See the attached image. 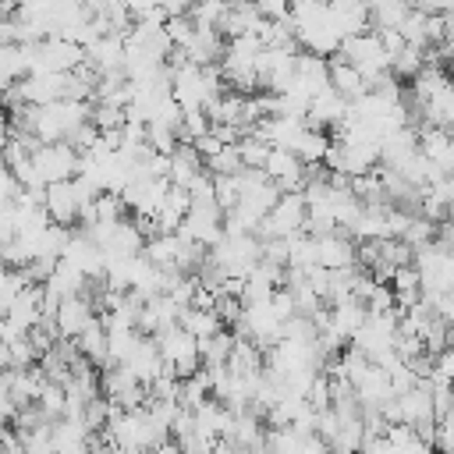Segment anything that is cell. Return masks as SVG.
<instances>
[{"mask_svg": "<svg viewBox=\"0 0 454 454\" xmlns=\"http://www.w3.org/2000/svg\"><path fill=\"white\" fill-rule=\"evenodd\" d=\"M305 216H309V202L305 195H280V202L270 209V216L262 220V234L270 238H294L305 234Z\"/></svg>", "mask_w": 454, "mask_h": 454, "instance_id": "cell-2", "label": "cell"}, {"mask_svg": "<svg viewBox=\"0 0 454 454\" xmlns=\"http://www.w3.org/2000/svg\"><path fill=\"white\" fill-rule=\"evenodd\" d=\"M153 454H181V447H177V440H167V443H160Z\"/></svg>", "mask_w": 454, "mask_h": 454, "instance_id": "cell-14", "label": "cell"}, {"mask_svg": "<svg viewBox=\"0 0 454 454\" xmlns=\"http://www.w3.org/2000/svg\"><path fill=\"white\" fill-rule=\"evenodd\" d=\"M25 287H32L28 273H25V270H7V266L0 262V316H7V309L21 298Z\"/></svg>", "mask_w": 454, "mask_h": 454, "instance_id": "cell-10", "label": "cell"}, {"mask_svg": "<svg viewBox=\"0 0 454 454\" xmlns=\"http://www.w3.org/2000/svg\"><path fill=\"white\" fill-rule=\"evenodd\" d=\"M316 248H319L323 270H355V245L348 238L326 234V238H316Z\"/></svg>", "mask_w": 454, "mask_h": 454, "instance_id": "cell-7", "label": "cell"}, {"mask_svg": "<svg viewBox=\"0 0 454 454\" xmlns=\"http://www.w3.org/2000/svg\"><path fill=\"white\" fill-rule=\"evenodd\" d=\"M121 209H124V199L114 195V192H103V195L92 202L96 223H121Z\"/></svg>", "mask_w": 454, "mask_h": 454, "instance_id": "cell-11", "label": "cell"}, {"mask_svg": "<svg viewBox=\"0 0 454 454\" xmlns=\"http://www.w3.org/2000/svg\"><path fill=\"white\" fill-rule=\"evenodd\" d=\"M53 319H57V330H60L64 340H78L96 323V305H92L89 291L85 294H74V298H64L57 305V316Z\"/></svg>", "mask_w": 454, "mask_h": 454, "instance_id": "cell-3", "label": "cell"}, {"mask_svg": "<svg viewBox=\"0 0 454 454\" xmlns=\"http://www.w3.org/2000/svg\"><path fill=\"white\" fill-rule=\"evenodd\" d=\"M21 199V184H18V177L11 174V167L0 160V206H14Z\"/></svg>", "mask_w": 454, "mask_h": 454, "instance_id": "cell-12", "label": "cell"}, {"mask_svg": "<svg viewBox=\"0 0 454 454\" xmlns=\"http://www.w3.org/2000/svg\"><path fill=\"white\" fill-rule=\"evenodd\" d=\"M14 415H18V408H14L11 394H7V390H0V433L7 429V422H14Z\"/></svg>", "mask_w": 454, "mask_h": 454, "instance_id": "cell-13", "label": "cell"}, {"mask_svg": "<svg viewBox=\"0 0 454 454\" xmlns=\"http://www.w3.org/2000/svg\"><path fill=\"white\" fill-rule=\"evenodd\" d=\"M32 163H35V174L43 177V184H60V181H74L78 177V167H82V153H74L67 142H50V145H39L32 153Z\"/></svg>", "mask_w": 454, "mask_h": 454, "instance_id": "cell-1", "label": "cell"}, {"mask_svg": "<svg viewBox=\"0 0 454 454\" xmlns=\"http://www.w3.org/2000/svg\"><path fill=\"white\" fill-rule=\"evenodd\" d=\"M326 64H330V89H333L337 96H344V99H355V103H358V99L365 96L369 82H365V78H362V74H358V71H355L340 53H337L333 60H326Z\"/></svg>", "mask_w": 454, "mask_h": 454, "instance_id": "cell-6", "label": "cell"}, {"mask_svg": "<svg viewBox=\"0 0 454 454\" xmlns=\"http://www.w3.org/2000/svg\"><path fill=\"white\" fill-rule=\"evenodd\" d=\"M43 316H46V312H43V284H32V287L21 291V298L7 309L4 319L14 323L21 333H32V330L43 323Z\"/></svg>", "mask_w": 454, "mask_h": 454, "instance_id": "cell-5", "label": "cell"}, {"mask_svg": "<svg viewBox=\"0 0 454 454\" xmlns=\"http://www.w3.org/2000/svg\"><path fill=\"white\" fill-rule=\"evenodd\" d=\"M0 454H4V447H0Z\"/></svg>", "mask_w": 454, "mask_h": 454, "instance_id": "cell-15", "label": "cell"}, {"mask_svg": "<svg viewBox=\"0 0 454 454\" xmlns=\"http://www.w3.org/2000/svg\"><path fill=\"white\" fill-rule=\"evenodd\" d=\"M74 344H78V351H82L89 362H106V358H110V337H106L103 319H96Z\"/></svg>", "mask_w": 454, "mask_h": 454, "instance_id": "cell-9", "label": "cell"}, {"mask_svg": "<svg viewBox=\"0 0 454 454\" xmlns=\"http://www.w3.org/2000/svg\"><path fill=\"white\" fill-rule=\"evenodd\" d=\"M259 369H262V358H259V348L252 344V340H234V351H231V358H227V372H234V376H259Z\"/></svg>", "mask_w": 454, "mask_h": 454, "instance_id": "cell-8", "label": "cell"}, {"mask_svg": "<svg viewBox=\"0 0 454 454\" xmlns=\"http://www.w3.org/2000/svg\"><path fill=\"white\" fill-rule=\"evenodd\" d=\"M0 319H4V316H0Z\"/></svg>", "mask_w": 454, "mask_h": 454, "instance_id": "cell-16", "label": "cell"}, {"mask_svg": "<svg viewBox=\"0 0 454 454\" xmlns=\"http://www.w3.org/2000/svg\"><path fill=\"white\" fill-rule=\"evenodd\" d=\"M46 213H50V223L57 227H71L82 213V202H78V192H74V181H60V184H50L46 188V199H43Z\"/></svg>", "mask_w": 454, "mask_h": 454, "instance_id": "cell-4", "label": "cell"}]
</instances>
